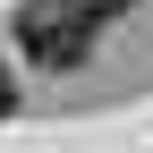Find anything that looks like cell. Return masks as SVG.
I'll use <instances>...</instances> for the list:
<instances>
[{"label":"cell","instance_id":"1","mask_svg":"<svg viewBox=\"0 0 153 153\" xmlns=\"http://www.w3.org/2000/svg\"><path fill=\"white\" fill-rule=\"evenodd\" d=\"M94 26H102V17H94L85 0H26V9H17V51L60 76V68H76L94 51Z\"/></svg>","mask_w":153,"mask_h":153},{"label":"cell","instance_id":"2","mask_svg":"<svg viewBox=\"0 0 153 153\" xmlns=\"http://www.w3.org/2000/svg\"><path fill=\"white\" fill-rule=\"evenodd\" d=\"M85 9H94V17H128L136 0H85Z\"/></svg>","mask_w":153,"mask_h":153},{"label":"cell","instance_id":"3","mask_svg":"<svg viewBox=\"0 0 153 153\" xmlns=\"http://www.w3.org/2000/svg\"><path fill=\"white\" fill-rule=\"evenodd\" d=\"M9 102H17V85H9V76H0V119H9Z\"/></svg>","mask_w":153,"mask_h":153}]
</instances>
